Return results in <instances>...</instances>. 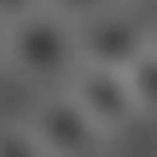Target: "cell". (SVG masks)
<instances>
[{
    "instance_id": "1",
    "label": "cell",
    "mask_w": 157,
    "mask_h": 157,
    "mask_svg": "<svg viewBox=\"0 0 157 157\" xmlns=\"http://www.w3.org/2000/svg\"><path fill=\"white\" fill-rule=\"evenodd\" d=\"M78 33H75V21L58 17L54 8H33L29 17L4 25V66L17 71L29 83H41V87H54L71 78L78 71Z\"/></svg>"
},
{
    "instance_id": "2",
    "label": "cell",
    "mask_w": 157,
    "mask_h": 157,
    "mask_svg": "<svg viewBox=\"0 0 157 157\" xmlns=\"http://www.w3.org/2000/svg\"><path fill=\"white\" fill-rule=\"evenodd\" d=\"M75 33H78V58L87 66H112V71H128L153 46L149 25L141 17H132L124 4H112L103 13L78 21Z\"/></svg>"
},
{
    "instance_id": "3",
    "label": "cell",
    "mask_w": 157,
    "mask_h": 157,
    "mask_svg": "<svg viewBox=\"0 0 157 157\" xmlns=\"http://www.w3.org/2000/svg\"><path fill=\"white\" fill-rule=\"evenodd\" d=\"M29 132L37 136L46 157H91L103 145V132L95 128V120L78 108V99L66 87L50 91L37 108L29 112Z\"/></svg>"
},
{
    "instance_id": "4",
    "label": "cell",
    "mask_w": 157,
    "mask_h": 157,
    "mask_svg": "<svg viewBox=\"0 0 157 157\" xmlns=\"http://www.w3.org/2000/svg\"><path fill=\"white\" fill-rule=\"evenodd\" d=\"M66 91L78 99V108L95 120L103 136L128 128L141 112L132 103V91H128V78L124 71H112V66H87L78 62V71L66 78Z\"/></svg>"
},
{
    "instance_id": "5",
    "label": "cell",
    "mask_w": 157,
    "mask_h": 157,
    "mask_svg": "<svg viewBox=\"0 0 157 157\" xmlns=\"http://www.w3.org/2000/svg\"><path fill=\"white\" fill-rule=\"evenodd\" d=\"M128 91H132V103L141 116H157V46H149L132 66L124 71Z\"/></svg>"
},
{
    "instance_id": "6",
    "label": "cell",
    "mask_w": 157,
    "mask_h": 157,
    "mask_svg": "<svg viewBox=\"0 0 157 157\" xmlns=\"http://www.w3.org/2000/svg\"><path fill=\"white\" fill-rule=\"evenodd\" d=\"M0 157H46L29 124H0Z\"/></svg>"
},
{
    "instance_id": "7",
    "label": "cell",
    "mask_w": 157,
    "mask_h": 157,
    "mask_svg": "<svg viewBox=\"0 0 157 157\" xmlns=\"http://www.w3.org/2000/svg\"><path fill=\"white\" fill-rule=\"evenodd\" d=\"M46 8H54L58 17H66V21H87V17H95V13H103V8H112V4H120V0H41Z\"/></svg>"
},
{
    "instance_id": "8",
    "label": "cell",
    "mask_w": 157,
    "mask_h": 157,
    "mask_svg": "<svg viewBox=\"0 0 157 157\" xmlns=\"http://www.w3.org/2000/svg\"><path fill=\"white\" fill-rule=\"evenodd\" d=\"M33 8H41V0H0V25L21 21V17H29Z\"/></svg>"
},
{
    "instance_id": "9",
    "label": "cell",
    "mask_w": 157,
    "mask_h": 157,
    "mask_svg": "<svg viewBox=\"0 0 157 157\" xmlns=\"http://www.w3.org/2000/svg\"><path fill=\"white\" fill-rule=\"evenodd\" d=\"M0 66H4V25H0Z\"/></svg>"
},
{
    "instance_id": "10",
    "label": "cell",
    "mask_w": 157,
    "mask_h": 157,
    "mask_svg": "<svg viewBox=\"0 0 157 157\" xmlns=\"http://www.w3.org/2000/svg\"><path fill=\"white\" fill-rule=\"evenodd\" d=\"M132 4H149V0H132Z\"/></svg>"
},
{
    "instance_id": "11",
    "label": "cell",
    "mask_w": 157,
    "mask_h": 157,
    "mask_svg": "<svg viewBox=\"0 0 157 157\" xmlns=\"http://www.w3.org/2000/svg\"><path fill=\"white\" fill-rule=\"evenodd\" d=\"M153 46H157V29H153Z\"/></svg>"
}]
</instances>
